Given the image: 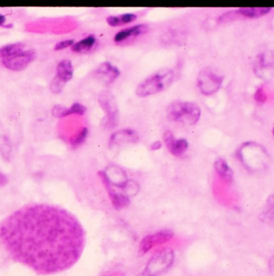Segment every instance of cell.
I'll return each instance as SVG.
<instances>
[{"instance_id":"5","label":"cell","mask_w":274,"mask_h":276,"mask_svg":"<svg viewBox=\"0 0 274 276\" xmlns=\"http://www.w3.org/2000/svg\"><path fill=\"white\" fill-rule=\"evenodd\" d=\"M173 251L171 249H165L154 254L148 261L146 267L137 276H159L165 272L173 264Z\"/></svg>"},{"instance_id":"13","label":"cell","mask_w":274,"mask_h":276,"mask_svg":"<svg viewBox=\"0 0 274 276\" xmlns=\"http://www.w3.org/2000/svg\"><path fill=\"white\" fill-rule=\"evenodd\" d=\"M148 26L146 24H138V25H134L130 28H125L115 34L114 41L117 43L122 42L124 40H128V38L145 34L148 31Z\"/></svg>"},{"instance_id":"16","label":"cell","mask_w":274,"mask_h":276,"mask_svg":"<svg viewBox=\"0 0 274 276\" xmlns=\"http://www.w3.org/2000/svg\"><path fill=\"white\" fill-rule=\"evenodd\" d=\"M260 215L265 224L274 226V194H270L267 198L265 207Z\"/></svg>"},{"instance_id":"11","label":"cell","mask_w":274,"mask_h":276,"mask_svg":"<svg viewBox=\"0 0 274 276\" xmlns=\"http://www.w3.org/2000/svg\"><path fill=\"white\" fill-rule=\"evenodd\" d=\"M101 177V180H102L104 187H106L110 200H111V202H112L114 207L116 209H122V208L128 207L130 204V200L128 196H127L126 194H124V193L117 192L114 189L113 187L108 184V181L104 177Z\"/></svg>"},{"instance_id":"24","label":"cell","mask_w":274,"mask_h":276,"mask_svg":"<svg viewBox=\"0 0 274 276\" xmlns=\"http://www.w3.org/2000/svg\"><path fill=\"white\" fill-rule=\"evenodd\" d=\"M67 107H64L62 105H55L52 108V114L54 116L58 117V118H63L66 117Z\"/></svg>"},{"instance_id":"3","label":"cell","mask_w":274,"mask_h":276,"mask_svg":"<svg viewBox=\"0 0 274 276\" xmlns=\"http://www.w3.org/2000/svg\"><path fill=\"white\" fill-rule=\"evenodd\" d=\"M166 111L168 120L185 125H194L201 115L199 106L188 101H175L168 105Z\"/></svg>"},{"instance_id":"6","label":"cell","mask_w":274,"mask_h":276,"mask_svg":"<svg viewBox=\"0 0 274 276\" xmlns=\"http://www.w3.org/2000/svg\"><path fill=\"white\" fill-rule=\"evenodd\" d=\"M100 105L106 114V125L114 127L119 120V109L116 100L112 92L104 91L100 94L98 98Z\"/></svg>"},{"instance_id":"10","label":"cell","mask_w":274,"mask_h":276,"mask_svg":"<svg viewBox=\"0 0 274 276\" xmlns=\"http://www.w3.org/2000/svg\"><path fill=\"white\" fill-rule=\"evenodd\" d=\"M120 70L109 62H104L95 71V75L107 84H111L120 75Z\"/></svg>"},{"instance_id":"27","label":"cell","mask_w":274,"mask_h":276,"mask_svg":"<svg viewBox=\"0 0 274 276\" xmlns=\"http://www.w3.org/2000/svg\"><path fill=\"white\" fill-rule=\"evenodd\" d=\"M161 147H162V144L160 141H155L153 144H152V145L150 146V148L152 151H156V150L161 149Z\"/></svg>"},{"instance_id":"4","label":"cell","mask_w":274,"mask_h":276,"mask_svg":"<svg viewBox=\"0 0 274 276\" xmlns=\"http://www.w3.org/2000/svg\"><path fill=\"white\" fill-rule=\"evenodd\" d=\"M224 81V75L212 67H205L198 76V87L203 95H211L218 92Z\"/></svg>"},{"instance_id":"1","label":"cell","mask_w":274,"mask_h":276,"mask_svg":"<svg viewBox=\"0 0 274 276\" xmlns=\"http://www.w3.org/2000/svg\"><path fill=\"white\" fill-rule=\"evenodd\" d=\"M85 240L79 220L49 204L24 206L0 224V241L6 250L41 274H55L75 265Z\"/></svg>"},{"instance_id":"15","label":"cell","mask_w":274,"mask_h":276,"mask_svg":"<svg viewBox=\"0 0 274 276\" xmlns=\"http://www.w3.org/2000/svg\"><path fill=\"white\" fill-rule=\"evenodd\" d=\"M214 168L217 174L227 183H231L233 180V171L225 159L218 158L216 160L214 163Z\"/></svg>"},{"instance_id":"18","label":"cell","mask_w":274,"mask_h":276,"mask_svg":"<svg viewBox=\"0 0 274 276\" xmlns=\"http://www.w3.org/2000/svg\"><path fill=\"white\" fill-rule=\"evenodd\" d=\"M95 42H96V38L95 35H89L78 42L75 43L73 45L71 46V49L74 52H86L93 48Z\"/></svg>"},{"instance_id":"26","label":"cell","mask_w":274,"mask_h":276,"mask_svg":"<svg viewBox=\"0 0 274 276\" xmlns=\"http://www.w3.org/2000/svg\"><path fill=\"white\" fill-rule=\"evenodd\" d=\"M8 184V177L5 174L0 172V187H4Z\"/></svg>"},{"instance_id":"12","label":"cell","mask_w":274,"mask_h":276,"mask_svg":"<svg viewBox=\"0 0 274 276\" xmlns=\"http://www.w3.org/2000/svg\"><path fill=\"white\" fill-rule=\"evenodd\" d=\"M138 134L132 129H123L114 133L110 137V146L121 145L126 143L136 142Z\"/></svg>"},{"instance_id":"19","label":"cell","mask_w":274,"mask_h":276,"mask_svg":"<svg viewBox=\"0 0 274 276\" xmlns=\"http://www.w3.org/2000/svg\"><path fill=\"white\" fill-rule=\"evenodd\" d=\"M271 8H241L238 10L239 15H243L246 18H260L270 12Z\"/></svg>"},{"instance_id":"17","label":"cell","mask_w":274,"mask_h":276,"mask_svg":"<svg viewBox=\"0 0 274 276\" xmlns=\"http://www.w3.org/2000/svg\"><path fill=\"white\" fill-rule=\"evenodd\" d=\"M137 18V15L133 13H125L118 15H111L107 18L106 21L108 25L111 27H118V26L125 25L135 21Z\"/></svg>"},{"instance_id":"21","label":"cell","mask_w":274,"mask_h":276,"mask_svg":"<svg viewBox=\"0 0 274 276\" xmlns=\"http://www.w3.org/2000/svg\"><path fill=\"white\" fill-rule=\"evenodd\" d=\"M87 108L79 103H75L70 107H67L66 116L71 115V114H80L83 115L84 113L86 112Z\"/></svg>"},{"instance_id":"2","label":"cell","mask_w":274,"mask_h":276,"mask_svg":"<svg viewBox=\"0 0 274 276\" xmlns=\"http://www.w3.org/2000/svg\"><path fill=\"white\" fill-rule=\"evenodd\" d=\"M175 73L173 70L169 68L159 70L143 80L137 86L135 93L140 97L155 95L168 89L173 83Z\"/></svg>"},{"instance_id":"8","label":"cell","mask_w":274,"mask_h":276,"mask_svg":"<svg viewBox=\"0 0 274 276\" xmlns=\"http://www.w3.org/2000/svg\"><path fill=\"white\" fill-rule=\"evenodd\" d=\"M173 237V232L170 230H163L154 234H148L146 237L143 239L140 245V250L143 254L148 252L151 249L155 246L165 244L169 241Z\"/></svg>"},{"instance_id":"20","label":"cell","mask_w":274,"mask_h":276,"mask_svg":"<svg viewBox=\"0 0 274 276\" xmlns=\"http://www.w3.org/2000/svg\"><path fill=\"white\" fill-rule=\"evenodd\" d=\"M24 44L22 43L7 44L0 48V58H6L16 55L24 51Z\"/></svg>"},{"instance_id":"7","label":"cell","mask_w":274,"mask_h":276,"mask_svg":"<svg viewBox=\"0 0 274 276\" xmlns=\"http://www.w3.org/2000/svg\"><path fill=\"white\" fill-rule=\"evenodd\" d=\"M35 58V51L34 50H24L9 58H3L2 64L10 71H21L33 62Z\"/></svg>"},{"instance_id":"14","label":"cell","mask_w":274,"mask_h":276,"mask_svg":"<svg viewBox=\"0 0 274 276\" xmlns=\"http://www.w3.org/2000/svg\"><path fill=\"white\" fill-rule=\"evenodd\" d=\"M73 77V66L69 60H64L58 63L56 67L55 78L64 84Z\"/></svg>"},{"instance_id":"9","label":"cell","mask_w":274,"mask_h":276,"mask_svg":"<svg viewBox=\"0 0 274 276\" xmlns=\"http://www.w3.org/2000/svg\"><path fill=\"white\" fill-rule=\"evenodd\" d=\"M163 140H164L167 149L174 156H182L188 150V141L185 139H175L172 131H165L163 135Z\"/></svg>"},{"instance_id":"22","label":"cell","mask_w":274,"mask_h":276,"mask_svg":"<svg viewBox=\"0 0 274 276\" xmlns=\"http://www.w3.org/2000/svg\"><path fill=\"white\" fill-rule=\"evenodd\" d=\"M88 128L87 127H83L81 131H79V133L75 135V138L72 139V140H71V145L74 146V147H77V146L82 144L85 141V140H86L87 136H88Z\"/></svg>"},{"instance_id":"25","label":"cell","mask_w":274,"mask_h":276,"mask_svg":"<svg viewBox=\"0 0 274 276\" xmlns=\"http://www.w3.org/2000/svg\"><path fill=\"white\" fill-rule=\"evenodd\" d=\"M75 40H65L61 41V42L57 43L55 44V51H61V50L65 49V48H69L71 46L75 44Z\"/></svg>"},{"instance_id":"29","label":"cell","mask_w":274,"mask_h":276,"mask_svg":"<svg viewBox=\"0 0 274 276\" xmlns=\"http://www.w3.org/2000/svg\"><path fill=\"white\" fill-rule=\"evenodd\" d=\"M272 136H273V138H274V124H273V126H272Z\"/></svg>"},{"instance_id":"28","label":"cell","mask_w":274,"mask_h":276,"mask_svg":"<svg viewBox=\"0 0 274 276\" xmlns=\"http://www.w3.org/2000/svg\"><path fill=\"white\" fill-rule=\"evenodd\" d=\"M6 23V17L2 14H0V26L4 27V24Z\"/></svg>"},{"instance_id":"23","label":"cell","mask_w":274,"mask_h":276,"mask_svg":"<svg viewBox=\"0 0 274 276\" xmlns=\"http://www.w3.org/2000/svg\"><path fill=\"white\" fill-rule=\"evenodd\" d=\"M254 100L258 104H265L267 100V94L264 89L263 86L258 87L254 93Z\"/></svg>"}]
</instances>
